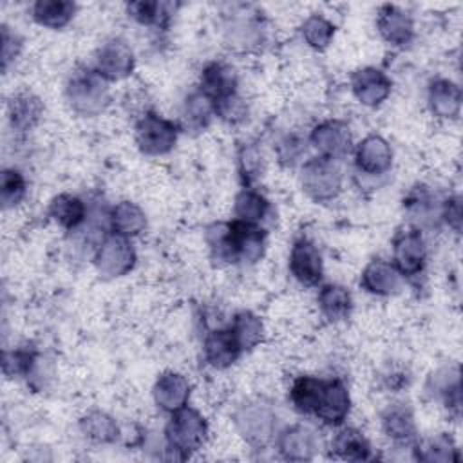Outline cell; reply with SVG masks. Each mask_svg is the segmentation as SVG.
<instances>
[{
  "mask_svg": "<svg viewBox=\"0 0 463 463\" xmlns=\"http://www.w3.org/2000/svg\"><path fill=\"white\" fill-rule=\"evenodd\" d=\"M326 380L311 374L297 376L289 387V402L291 405L306 416H315L322 392H324Z\"/></svg>",
  "mask_w": 463,
  "mask_h": 463,
  "instance_id": "obj_26",
  "label": "cell"
},
{
  "mask_svg": "<svg viewBox=\"0 0 463 463\" xmlns=\"http://www.w3.org/2000/svg\"><path fill=\"white\" fill-rule=\"evenodd\" d=\"M232 420L241 438L255 449H264L275 436L277 416L271 405L264 402L251 400L239 405Z\"/></svg>",
  "mask_w": 463,
  "mask_h": 463,
  "instance_id": "obj_5",
  "label": "cell"
},
{
  "mask_svg": "<svg viewBox=\"0 0 463 463\" xmlns=\"http://www.w3.org/2000/svg\"><path fill=\"white\" fill-rule=\"evenodd\" d=\"M318 309L329 322H342L347 320L353 311V297L347 288L340 284H326L320 288L318 297Z\"/></svg>",
  "mask_w": 463,
  "mask_h": 463,
  "instance_id": "obj_28",
  "label": "cell"
},
{
  "mask_svg": "<svg viewBox=\"0 0 463 463\" xmlns=\"http://www.w3.org/2000/svg\"><path fill=\"white\" fill-rule=\"evenodd\" d=\"M27 194V183L20 170L4 168L0 175V203L4 210L18 206Z\"/></svg>",
  "mask_w": 463,
  "mask_h": 463,
  "instance_id": "obj_37",
  "label": "cell"
},
{
  "mask_svg": "<svg viewBox=\"0 0 463 463\" xmlns=\"http://www.w3.org/2000/svg\"><path fill=\"white\" fill-rule=\"evenodd\" d=\"M354 165L365 175H383L392 166V148L378 134L365 136L354 148Z\"/></svg>",
  "mask_w": 463,
  "mask_h": 463,
  "instance_id": "obj_15",
  "label": "cell"
},
{
  "mask_svg": "<svg viewBox=\"0 0 463 463\" xmlns=\"http://www.w3.org/2000/svg\"><path fill=\"white\" fill-rule=\"evenodd\" d=\"M168 4L163 2H152V0H137L127 4V13L132 20H136L141 25H154V27H163L166 25L170 18Z\"/></svg>",
  "mask_w": 463,
  "mask_h": 463,
  "instance_id": "obj_36",
  "label": "cell"
},
{
  "mask_svg": "<svg viewBox=\"0 0 463 463\" xmlns=\"http://www.w3.org/2000/svg\"><path fill=\"white\" fill-rule=\"evenodd\" d=\"M351 411V396L345 387V383L340 378L326 380L324 392L318 403V409L315 412V418H318L324 425L329 427H340Z\"/></svg>",
  "mask_w": 463,
  "mask_h": 463,
  "instance_id": "obj_20",
  "label": "cell"
},
{
  "mask_svg": "<svg viewBox=\"0 0 463 463\" xmlns=\"http://www.w3.org/2000/svg\"><path fill=\"white\" fill-rule=\"evenodd\" d=\"M342 170L333 159L313 157L302 165L300 186L304 194L315 203H329L342 192Z\"/></svg>",
  "mask_w": 463,
  "mask_h": 463,
  "instance_id": "obj_6",
  "label": "cell"
},
{
  "mask_svg": "<svg viewBox=\"0 0 463 463\" xmlns=\"http://www.w3.org/2000/svg\"><path fill=\"white\" fill-rule=\"evenodd\" d=\"M311 146L326 159H344L353 150V136L347 123L340 119H326L313 127L309 134Z\"/></svg>",
  "mask_w": 463,
  "mask_h": 463,
  "instance_id": "obj_10",
  "label": "cell"
},
{
  "mask_svg": "<svg viewBox=\"0 0 463 463\" xmlns=\"http://www.w3.org/2000/svg\"><path fill=\"white\" fill-rule=\"evenodd\" d=\"M76 14V4L69 0H38L31 5L33 20L47 29L65 27Z\"/></svg>",
  "mask_w": 463,
  "mask_h": 463,
  "instance_id": "obj_29",
  "label": "cell"
},
{
  "mask_svg": "<svg viewBox=\"0 0 463 463\" xmlns=\"http://www.w3.org/2000/svg\"><path fill=\"white\" fill-rule=\"evenodd\" d=\"M392 89V81L389 76L376 67H364L353 72L351 76V90L354 98L365 107L382 105Z\"/></svg>",
  "mask_w": 463,
  "mask_h": 463,
  "instance_id": "obj_16",
  "label": "cell"
},
{
  "mask_svg": "<svg viewBox=\"0 0 463 463\" xmlns=\"http://www.w3.org/2000/svg\"><path fill=\"white\" fill-rule=\"evenodd\" d=\"M269 212V201L251 186L242 188L233 201V215L250 224H260Z\"/></svg>",
  "mask_w": 463,
  "mask_h": 463,
  "instance_id": "obj_31",
  "label": "cell"
},
{
  "mask_svg": "<svg viewBox=\"0 0 463 463\" xmlns=\"http://www.w3.org/2000/svg\"><path fill=\"white\" fill-rule=\"evenodd\" d=\"M109 222L112 233H118L121 237H136L146 228V215L132 201H119L110 208L109 213Z\"/></svg>",
  "mask_w": 463,
  "mask_h": 463,
  "instance_id": "obj_27",
  "label": "cell"
},
{
  "mask_svg": "<svg viewBox=\"0 0 463 463\" xmlns=\"http://www.w3.org/2000/svg\"><path fill=\"white\" fill-rule=\"evenodd\" d=\"M277 450L288 461H309L318 449L317 432L306 423H293L277 436Z\"/></svg>",
  "mask_w": 463,
  "mask_h": 463,
  "instance_id": "obj_14",
  "label": "cell"
},
{
  "mask_svg": "<svg viewBox=\"0 0 463 463\" xmlns=\"http://www.w3.org/2000/svg\"><path fill=\"white\" fill-rule=\"evenodd\" d=\"M360 286L371 295L389 297L396 295L402 289L403 277L394 268V264L382 259H374L364 268L360 275Z\"/></svg>",
  "mask_w": 463,
  "mask_h": 463,
  "instance_id": "obj_21",
  "label": "cell"
},
{
  "mask_svg": "<svg viewBox=\"0 0 463 463\" xmlns=\"http://www.w3.org/2000/svg\"><path fill=\"white\" fill-rule=\"evenodd\" d=\"M289 271L302 286H317L324 277V262L318 248L307 237L293 242L289 251Z\"/></svg>",
  "mask_w": 463,
  "mask_h": 463,
  "instance_id": "obj_12",
  "label": "cell"
},
{
  "mask_svg": "<svg viewBox=\"0 0 463 463\" xmlns=\"http://www.w3.org/2000/svg\"><path fill=\"white\" fill-rule=\"evenodd\" d=\"M414 458L420 461H429V463H447V461H458L459 452L447 434H439L436 438L425 439V441H416L414 443Z\"/></svg>",
  "mask_w": 463,
  "mask_h": 463,
  "instance_id": "obj_32",
  "label": "cell"
},
{
  "mask_svg": "<svg viewBox=\"0 0 463 463\" xmlns=\"http://www.w3.org/2000/svg\"><path fill=\"white\" fill-rule=\"evenodd\" d=\"M392 264L405 277H418L427 264V246L418 228L402 230L392 239Z\"/></svg>",
  "mask_w": 463,
  "mask_h": 463,
  "instance_id": "obj_9",
  "label": "cell"
},
{
  "mask_svg": "<svg viewBox=\"0 0 463 463\" xmlns=\"http://www.w3.org/2000/svg\"><path fill=\"white\" fill-rule=\"evenodd\" d=\"M136 250L127 237L118 233L107 235L94 253V264L105 279H116L130 273L136 266Z\"/></svg>",
  "mask_w": 463,
  "mask_h": 463,
  "instance_id": "obj_8",
  "label": "cell"
},
{
  "mask_svg": "<svg viewBox=\"0 0 463 463\" xmlns=\"http://www.w3.org/2000/svg\"><path fill=\"white\" fill-rule=\"evenodd\" d=\"M42 116H43V103L31 90L16 92L7 101V119L11 128L16 132L33 130L40 123Z\"/></svg>",
  "mask_w": 463,
  "mask_h": 463,
  "instance_id": "obj_22",
  "label": "cell"
},
{
  "mask_svg": "<svg viewBox=\"0 0 463 463\" xmlns=\"http://www.w3.org/2000/svg\"><path fill=\"white\" fill-rule=\"evenodd\" d=\"M331 456L345 461H367L371 459V443L362 430L342 427L331 439Z\"/></svg>",
  "mask_w": 463,
  "mask_h": 463,
  "instance_id": "obj_24",
  "label": "cell"
},
{
  "mask_svg": "<svg viewBox=\"0 0 463 463\" xmlns=\"http://www.w3.org/2000/svg\"><path fill=\"white\" fill-rule=\"evenodd\" d=\"M206 242L213 260L224 264H253L264 255L266 232L259 224L233 219L210 224L206 230Z\"/></svg>",
  "mask_w": 463,
  "mask_h": 463,
  "instance_id": "obj_1",
  "label": "cell"
},
{
  "mask_svg": "<svg viewBox=\"0 0 463 463\" xmlns=\"http://www.w3.org/2000/svg\"><path fill=\"white\" fill-rule=\"evenodd\" d=\"M335 24L322 14H311L304 20L300 31L304 42L315 51H326L335 36Z\"/></svg>",
  "mask_w": 463,
  "mask_h": 463,
  "instance_id": "obj_35",
  "label": "cell"
},
{
  "mask_svg": "<svg viewBox=\"0 0 463 463\" xmlns=\"http://www.w3.org/2000/svg\"><path fill=\"white\" fill-rule=\"evenodd\" d=\"M380 423L383 434L398 447H414V443L418 441L414 412L409 403H389L380 414Z\"/></svg>",
  "mask_w": 463,
  "mask_h": 463,
  "instance_id": "obj_13",
  "label": "cell"
},
{
  "mask_svg": "<svg viewBox=\"0 0 463 463\" xmlns=\"http://www.w3.org/2000/svg\"><path fill=\"white\" fill-rule=\"evenodd\" d=\"M65 98L72 112L92 118L101 114L109 101V81L103 80L94 69H81L71 74L65 85Z\"/></svg>",
  "mask_w": 463,
  "mask_h": 463,
  "instance_id": "obj_4",
  "label": "cell"
},
{
  "mask_svg": "<svg viewBox=\"0 0 463 463\" xmlns=\"http://www.w3.org/2000/svg\"><path fill=\"white\" fill-rule=\"evenodd\" d=\"M427 103L436 118L454 119L461 109V90L454 81L438 78L429 85Z\"/></svg>",
  "mask_w": 463,
  "mask_h": 463,
  "instance_id": "obj_23",
  "label": "cell"
},
{
  "mask_svg": "<svg viewBox=\"0 0 463 463\" xmlns=\"http://www.w3.org/2000/svg\"><path fill=\"white\" fill-rule=\"evenodd\" d=\"M36 364V351L33 349H13L4 351V374L5 376H29Z\"/></svg>",
  "mask_w": 463,
  "mask_h": 463,
  "instance_id": "obj_38",
  "label": "cell"
},
{
  "mask_svg": "<svg viewBox=\"0 0 463 463\" xmlns=\"http://www.w3.org/2000/svg\"><path fill=\"white\" fill-rule=\"evenodd\" d=\"M212 116H215L213 105L199 89L188 94L183 107V121L186 128L203 130L210 123Z\"/></svg>",
  "mask_w": 463,
  "mask_h": 463,
  "instance_id": "obj_34",
  "label": "cell"
},
{
  "mask_svg": "<svg viewBox=\"0 0 463 463\" xmlns=\"http://www.w3.org/2000/svg\"><path fill=\"white\" fill-rule=\"evenodd\" d=\"M277 152H279V157L284 165H295L297 159L302 156L304 152V146H302V141L297 137V136H286L279 146H277Z\"/></svg>",
  "mask_w": 463,
  "mask_h": 463,
  "instance_id": "obj_41",
  "label": "cell"
},
{
  "mask_svg": "<svg viewBox=\"0 0 463 463\" xmlns=\"http://www.w3.org/2000/svg\"><path fill=\"white\" fill-rule=\"evenodd\" d=\"M199 90L212 101L215 116L230 123L244 116V105L239 98V80L235 71L222 63L212 61L201 72Z\"/></svg>",
  "mask_w": 463,
  "mask_h": 463,
  "instance_id": "obj_2",
  "label": "cell"
},
{
  "mask_svg": "<svg viewBox=\"0 0 463 463\" xmlns=\"http://www.w3.org/2000/svg\"><path fill=\"white\" fill-rule=\"evenodd\" d=\"M376 29H378L380 36L394 47H403V45L411 43L414 38L412 16L407 11H403L392 4H383L378 9Z\"/></svg>",
  "mask_w": 463,
  "mask_h": 463,
  "instance_id": "obj_18",
  "label": "cell"
},
{
  "mask_svg": "<svg viewBox=\"0 0 463 463\" xmlns=\"http://www.w3.org/2000/svg\"><path fill=\"white\" fill-rule=\"evenodd\" d=\"M78 427L81 434L96 445H109L119 438V427L116 420L103 411H89L80 418Z\"/></svg>",
  "mask_w": 463,
  "mask_h": 463,
  "instance_id": "obj_30",
  "label": "cell"
},
{
  "mask_svg": "<svg viewBox=\"0 0 463 463\" xmlns=\"http://www.w3.org/2000/svg\"><path fill=\"white\" fill-rule=\"evenodd\" d=\"M208 438V421L206 418L192 407H183L172 412L168 423L165 425V441L168 450L175 458L186 459L197 452Z\"/></svg>",
  "mask_w": 463,
  "mask_h": 463,
  "instance_id": "obj_3",
  "label": "cell"
},
{
  "mask_svg": "<svg viewBox=\"0 0 463 463\" xmlns=\"http://www.w3.org/2000/svg\"><path fill=\"white\" fill-rule=\"evenodd\" d=\"M190 392H192V385H190L188 378L175 371L161 373L152 389L156 405L161 411L170 412V414L186 407Z\"/></svg>",
  "mask_w": 463,
  "mask_h": 463,
  "instance_id": "obj_19",
  "label": "cell"
},
{
  "mask_svg": "<svg viewBox=\"0 0 463 463\" xmlns=\"http://www.w3.org/2000/svg\"><path fill=\"white\" fill-rule=\"evenodd\" d=\"M177 136L179 127L156 112H145L137 119L134 130L136 145L145 156L168 154L175 146Z\"/></svg>",
  "mask_w": 463,
  "mask_h": 463,
  "instance_id": "obj_7",
  "label": "cell"
},
{
  "mask_svg": "<svg viewBox=\"0 0 463 463\" xmlns=\"http://www.w3.org/2000/svg\"><path fill=\"white\" fill-rule=\"evenodd\" d=\"M441 217H443V221H445L454 232H459V228H461V199H459L458 195L449 197L447 201H443Z\"/></svg>",
  "mask_w": 463,
  "mask_h": 463,
  "instance_id": "obj_42",
  "label": "cell"
},
{
  "mask_svg": "<svg viewBox=\"0 0 463 463\" xmlns=\"http://www.w3.org/2000/svg\"><path fill=\"white\" fill-rule=\"evenodd\" d=\"M20 51H22V38L4 24L2 25V69L4 71H7L9 65L18 58Z\"/></svg>",
  "mask_w": 463,
  "mask_h": 463,
  "instance_id": "obj_40",
  "label": "cell"
},
{
  "mask_svg": "<svg viewBox=\"0 0 463 463\" xmlns=\"http://www.w3.org/2000/svg\"><path fill=\"white\" fill-rule=\"evenodd\" d=\"M239 166H241V175L244 177V181L248 184L260 175L262 154L259 152V148L255 145H246V146L241 148Z\"/></svg>",
  "mask_w": 463,
  "mask_h": 463,
  "instance_id": "obj_39",
  "label": "cell"
},
{
  "mask_svg": "<svg viewBox=\"0 0 463 463\" xmlns=\"http://www.w3.org/2000/svg\"><path fill=\"white\" fill-rule=\"evenodd\" d=\"M134 65L132 49L123 40L112 38L98 49L94 71L107 81H119L132 74Z\"/></svg>",
  "mask_w": 463,
  "mask_h": 463,
  "instance_id": "obj_11",
  "label": "cell"
},
{
  "mask_svg": "<svg viewBox=\"0 0 463 463\" xmlns=\"http://www.w3.org/2000/svg\"><path fill=\"white\" fill-rule=\"evenodd\" d=\"M230 327L235 333V336H237V340H239V344L242 345L244 351L253 349L264 338V324L251 311H239L233 317Z\"/></svg>",
  "mask_w": 463,
  "mask_h": 463,
  "instance_id": "obj_33",
  "label": "cell"
},
{
  "mask_svg": "<svg viewBox=\"0 0 463 463\" xmlns=\"http://www.w3.org/2000/svg\"><path fill=\"white\" fill-rule=\"evenodd\" d=\"M242 353L244 349L230 326L210 331L203 342L204 360L215 369H228L241 358Z\"/></svg>",
  "mask_w": 463,
  "mask_h": 463,
  "instance_id": "obj_17",
  "label": "cell"
},
{
  "mask_svg": "<svg viewBox=\"0 0 463 463\" xmlns=\"http://www.w3.org/2000/svg\"><path fill=\"white\" fill-rule=\"evenodd\" d=\"M47 215L51 221H54L63 230L72 232L85 222L87 206L78 195L60 194V195L52 197V201L49 203Z\"/></svg>",
  "mask_w": 463,
  "mask_h": 463,
  "instance_id": "obj_25",
  "label": "cell"
}]
</instances>
